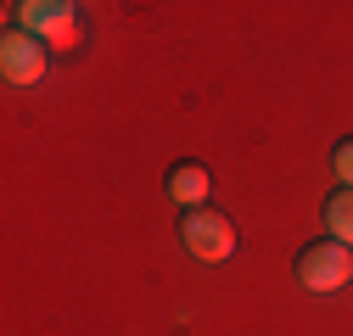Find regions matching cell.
<instances>
[{
  "instance_id": "obj_1",
  "label": "cell",
  "mask_w": 353,
  "mask_h": 336,
  "mask_svg": "<svg viewBox=\"0 0 353 336\" xmlns=\"http://www.w3.org/2000/svg\"><path fill=\"white\" fill-rule=\"evenodd\" d=\"M180 241H185L191 258L225 264L236 252V224H230V213H219V207H191V213L180 219Z\"/></svg>"
},
{
  "instance_id": "obj_2",
  "label": "cell",
  "mask_w": 353,
  "mask_h": 336,
  "mask_svg": "<svg viewBox=\"0 0 353 336\" xmlns=\"http://www.w3.org/2000/svg\"><path fill=\"white\" fill-rule=\"evenodd\" d=\"M297 286L303 291H342L353 280V246L342 241H314V246H303L297 252Z\"/></svg>"
},
{
  "instance_id": "obj_3",
  "label": "cell",
  "mask_w": 353,
  "mask_h": 336,
  "mask_svg": "<svg viewBox=\"0 0 353 336\" xmlns=\"http://www.w3.org/2000/svg\"><path fill=\"white\" fill-rule=\"evenodd\" d=\"M12 12H17V28H28L39 45H73L79 39V6H68V0H28Z\"/></svg>"
},
{
  "instance_id": "obj_4",
  "label": "cell",
  "mask_w": 353,
  "mask_h": 336,
  "mask_svg": "<svg viewBox=\"0 0 353 336\" xmlns=\"http://www.w3.org/2000/svg\"><path fill=\"white\" fill-rule=\"evenodd\" d=\"M46 67H51V45H39L28 28H6V39H0V73H6V84H39Z\"/></svg>"
},
{
  "instance_id": "obj_5",
  "label": "cell",
  "mask_w": 353,
  "mask_h": 336,
  "mask_svg": "<svg viewBox=\"0 0 353 336\" xmlns=\"http://www.w3.org/2000/svg\"><path fill=\"white\" fill-rule=\"evenodd\" d=\"M163 185H168V202H180L185 213H191V207H208V191H213V174H208L202 162H174Z\"/></svg>"
},
{
  "instance_id": "obj_6",
  "label": "cell",
  "mask_w": 353,
  "mask_h": 336,
  "mask_svg": "<svg viewBox=\"0 0 353 336\" xmlns=\"http://www.w3.org/2000/svg\"><path fill=\"white\" fill-rule=\"evenodd\" d=\"M325 230H331V241L353 246V191L347 185L331 191V202H325Z\"/></svg>"
},
{
  "instance_id": "obj_7",
  "label": "cell",
  "mask_w": 353,
  "mask_h": 336,
  "mask_svg": "<svg viewBox=\"0 0 353 336\" xmlns=\"http://www.w3.org/2000/svg\"><path fill=\"white\" fill-rule=\"evenodd\" d=\"M331 168H336V180L353 191V135H347V140H336V151H331Z\"/></svg>"
}]
</instances>
